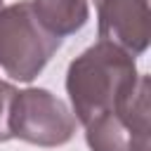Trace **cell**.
<instances>
[{
  "label": "cell",
  "mask_w": 151,
  "mask_h": 151,
  "mask_svg": "<svg viewBox=\"0 0 151 151\" xmlns=\"http://www.w3.org/2000/svg\"><path fill=\"white\" fill-rule=\"evenodd\" d=\"M17 87L0 80V142L12 139V130H9V111H12V101L17 97Z\"/></svg>",
  "instance_id": "8992f818"
},
{
  "label": "cell",
  "mask_w": 151,
  "mask_h": 151,
  "mask_svg": "<svg viewBox=\"0 0 151 151\" xmlns=\"http://www.w3.org/2000/svg\"><path fill=\"white\" fill-rule=\"evenodd\" d=\"M40 24L57 38L80 31L90 19L87 0H31Z\"/></svg>",
  "instance_id": "5b68a950"
},
{
  "label": "cell",
  "mask_w": 151,
  "mask_h": 151,
  "mask_svg": "<svg viewBox=\"0 0 151 151\" xmlns=\"http://www.w3.org/2000/svg\"><path fill=\"white\" fill-rule=\"evenodd\" d=\"M66 92L92 151H151V80L134 57L99 40L68 64Z\"/></svg>",
  "instance_id": "6da1fadb"
},
{
  "label": "cell",
  "mask_w": 151,
  "mask_h": 151,
  "mask_svg": "<svg viewBox=\"0 0 151 151\" xmlns=\"http://www.w3.org/2000/svg\"><path fill=\"white\" fill-rule=\"evenodd\" d=\"M99 38L130 57L146 52L151 40L149 0H94Z\"/></svg>",
  "instance_id": "277c9868"
},
{
  "label": "cell",
  "mask_w": 151,
  "mask_h": 151,
  "mask_svg": "<svg viewBox=\"0 0 151 151\" xmlns=\"http://www.w3.org/2000/svg\"><path fill=\"white\" fill-rule=\"evenodd\" d=\"M59 45L61 38L40 24L31 0L0 7V68L9 78L31 83L47 66Z\"/></svg>",
  "instance_id": "7a4b0ae2"
},
{
  "label": "cell",
  "mask_w": 151,
  "mask_h": 151,
  "mask_svg": "<svg viewBox=\"0 0 151 151\" xmlns=\"http://www.w3.org/2000/svg\"><path fill=\"white\" fill-rule=\"evenodd\" d=\"M76 116L50 90L26 87L17 92L9 111L12 139L35 146H64L76 134Z\"/></svg>",
  "instance_id": "3957f363"
}]
</instances>
